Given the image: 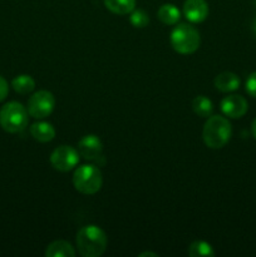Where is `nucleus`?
Wrapping results in <instances>:
<instances>
[{"label":"nucleus","mask_w":256,"mask_h":257,"mask_svg":"<svg viewBox=\"0 0 256 257\" xmlns=\"http://www.w3.org/2000/svg\"><path fill=\"white\" fill-rule=\"evenodd\" d=\"M78 252L83 257H99L107 250L108 238L104 231L95 225H87L77 233Z\"/></svg>","instance_id":"obj_1"},{"label":"nucleus","mask_w":256,"mask_h":257,"mask_svg":"<svg viewBox=\"0 0 256 257\" xmlns=\"http://www.w3.org/2000/svg\"><path fill=\"white\" fill-rule=\"evenodd\" d=\"M231 135V123L222 115H210L203 125V142L211 150H221L225 147L230 141Z\"/></svg>","instance_id":"obj_2"},{"label":"nucleus","mask_w":256,"mask_h":257,"mask_svg":"<svg viewBox=\"0 0 256 257\" xmlns=\"http://www.w3.org/2000/svg\"><path fill=\"white\" fill-rule=\"evenodd\" d=\"M171 45L180 54H192L200 48L201 37L198 30L191 24H176L170 37Z\"/></svg>","instance_id":"obj_3"},{"label":"nucleus","mask_w":256,"mask_h":257,"mask_svg":"<svg viewBox=\"0 0 256 257\" xmlns=\"http://www.w3.org/2000/svg\"><path fill=\"white\" fill-rule=\"evenodd\" d=\"M29 123L28 109L19 102H9L0 109V125L8 133H19Z\"/></svg>","instance_id":"obj_4"},{"label":"nucleus","mask_w":256,"mask_h":257,"mask_svg":"<svg viewBox=\"0 0 256 257\" xmlns=\"http://www.w3.org/2000/svg\"><path fill=\"white\" fill-rule=\"evenodd\" d=\"M73 185L83 195H94L102 188V172L95 165H83L74 171Z\"/></svg>","instance_id":"obj_5"},{"label":"nucleus","mask_w":256,"mask_h":257,"mask_svg":"<svg viewBox=\"0 0 256 257\" xmlns=\"http://www.w3.org/2000/svg\"><path fill=\"white\" fill-rule=\"evenodd\" d=\"M55 107V98L49 90H38L28 100V113L35 119H43L52 114Z\"/></svg>","instance_id":"obj_6"},{"label":"nucleus","mask_w":256,"mask_h":257,"mask_svg":"<svg viewBox=\"0 0 256 257\" xmlns=\"http://www.w3.org/2000/svg\"><path fill=\"white\" fill-rule=\"evenodd\" d=\"M79 152L72 146H59L50 155V165L59 172H69L79 162Z\"/></svg>","instance_id":"obj_7"},{"label":"nucleus","mask_w":256,"mask_h":257,"mask_svg":"<svg viewBox=\"0 0 256 257\" xmlns=\"http://www.w3.org/2000/svg\"><path fill=\"white\" fill-rule=\"evenodd\" d=\"M78 152L80 157L89 162H99L103 157V143L95 135L84 136L78 143Z\"/></svg>","instance_id":"obj_8"},{"label":"nucleus","mask_w":256,"mask_h":257,"mask_svg":"<svg viewBox=\"0 0 256 257\" xmlns=\"http://www.w3.org/2000/svg\"><path fill=\"white\" fill-rule=\"evenodd\" d=\"M247 100L237 94L225 97L221 102V110L223 114L228 118H233V119L243 117L247 112Z\"/></svg>","instance_id":"obj_9"},{"label":"nucleus","mask_w":256,"mask_h":257,"mask_svg":"<svg viewBox=\"0 0 256 257\" xmlns=\"http://www.w3.org/2000/svg\"><path fill=\"white\" fill-rule=\"evenodd\" d=\"M208 4L206 0H186L183 15L191 23H202L208 17Z\"/></svg>","instance_id":"obj_10"},{"label":"nucleus","mask_w":256,"mask_h":257,"mask_svg":"<svg viewBox=\"0 0 256 257\" xmlns=\"http://www.w3.org/2000/svg\"><path fill=\"white\" fill-rule=\"evenodd\" d=\"M215 87L220 92H235L240 87V78L232 72H222L215 78Z\"/></svg>","instance_id":"obj_11"},{"label":"nucleus","mask_w":256,"mask_h":257,"mask_svg":"<svg viewBox=\"0 0 256 257\" xmlns=\"http://www.w3.org/2000/svg\"><path fill=\"white\" fill-rule=\"evenodd\" d=\"M33 138L40 143L52 142L55 137V128L49 122H37L30 127Z\"/></svg>","instance_id":"obj_12"},{"label":"nucleus","mask_w":256,"mask_h":257,"mask_svg":"<svg viewBox=\"0 0 256 257\" xmlns=\"http://www.w3.org/2000/svg\"><path fill=\"white\" fill-rule=\"evenodd\" d=\"M47 257H74L75 250L68 241L57 240L49 243L45 250Z\"/></svg>","instance_id":"obj_13"},{"label":"nucleus","mask_w":256,"mask_h":257,"mask_svg":"<svg viewBox=\"0 0 256 257\" xmlns=\"http://www.w3.org/2000/svg\"><path fill=\"white\" fill-rule=\"evenodd\" d=\"M157 18L165 25H176L181 19V12L176 5L163 4L158 9Z\"/></svg>","instance_id":"obj_14"},{"label":"nucleus","mask_w":256,"mask_h":257,"mask_svg":"<svg viewBox=\"0 0 256 257\" xmlns=\"http://www.w3.org/2000/svg\"><path fill=\"white\" fill-rule=\"evenodd\" d=\"M104 5L113 14L127 15L136 9V0H104Z\"/></svg>","instance_id":"obj_15"},{"label":"nucleus","mask_w":256,"mask_h":257,"mask_svg":"<svg viewBox=\"0 0 256 257\" xmlns=\"http://www.w3.org/2000/svg\"><path fill=\"white\" fill-rule=\"evenodd\" d=\"M12 87L19 94H29V93H32L35 89V80L30 75L20 74L13 79Z\"/></svg>","instance_id":"obj_16"},{"label":"nucleus","mask_w":256,"mask_h":257,"mask_svg":"<svg viewBox=\"0 0 256 257\" xmlns=\"http://www.w3.org/2000/svg\"><path fill=\"white\" fill-rule=\"evenodd\" d=\"M192 110L198 117L208 118L212 115L213 104L206 95H197L192 100Z\"/></svg>","instance_id":"obj_17"},{"label":"nucleus","mask_w":256,"mask_h":257,"mask_svg":"<svg viewBox=\"0 0 256 257\" xmlns=\"http://www.w3.org/2000/svg\"><path fill=\"white\" fill-rule=\"evenodd\" d=\"M188 255L191 257H212L215 256L213 247L202 240L193 241L188 247Z\"/></svg>","instance_id":"obj_18"},{"label":"nucleus","mask_w":256,"mask_h":257,"mask_svg":"<svg viewBox=\"0 0 256 257\" xmlns=\"http://www.w3.org/2000/svg\"><path fill=\"white\" fill-rule=\"evenodd\" d=\"M130 22L137 29H142L150 24V17L142 9H135L130 15Z\"/></svg>","instance_id":"obj_19"},{"label":"nucleus","mask_w":256,"mask_h":257,"mask_svg":"<svg viewBox=\"0 0 256 257\" xmlns=\"http://www.w3.org/2000/svg\"><path fill=\"white\" fill-rule=\"evenodd\" d=\"M245 87H246V92H247L251 97L256 98V72L251 73V74L248 75Z\"/></svg>","instance_id":"obj_20"},{"label":"nucleus","mask_w":256,"mask_h":257,"mask_svg":"<svg viewBox=\"0 0 256 257\" xmlns=\"http://www.w3.org/2000/svg\"><path fill=\"white\" fill-rule=\"evenodd\" d=\"M8 93H9V85L7 80L0 75V102H3L8 97Z\"/></svg>","instance_id":"obj_21"},{"label":"nucleus","mask_w":256,"mask_h":257,"mask_svg":"<svg viewBox=\"0 0 256 257\" xmlns=\"http://www.w3.org/2000/svg\"><path fill=\"white\" fill-rule=\"evenodd\" d=\"M146 256H152V257H158L157 253L155 252H148V251H146V252H142L140 253V257H146Z\"/></svg>","instance_id":"obj_22"},{"label":"nucleus","mask_w":256,"mask_h":257,"mask_svg":"<svg viewBox=\"0 0 256 257\" xmlns=\"http://www.w3.org/2000/svg\"><path fill=\"white\" fill-rule=\"evenodd\" d=\"M251 131H252L253 137L256 138V118H255V120H253V122H252V127H251Z\"/></svg>","instance_id":"obj_23"},{"label":"nucleus","mask_w":256,"mask_h":257,"mask_svg":"<svg viewBox=\"0 0 256 257\" xmlns=\"http://www.w3.org/2000/svg\"><path fill=\"white\" fill-rule=\"evenodd\" d=\"M252 29H253V33L256 34V19L253 20V24H252Z\"/></svg>","instance_id":"obj_24"}]
</instances>
